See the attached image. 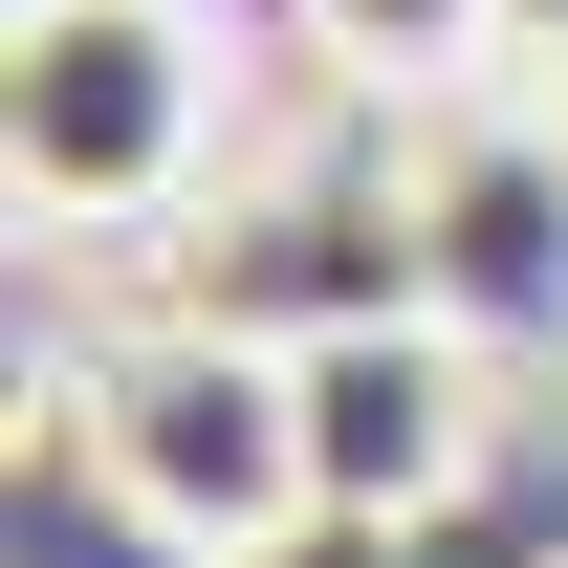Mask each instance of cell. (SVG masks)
Segmentation results:
<instances>
[{"label":"cell","instance_id":"obj_1","mask_svg":"<svg viewBox=\"0 0 568 568\" xmlns=\"http://www.w3.org/2000/svg\"><path fill=\"white\" fill-rule=\"evenodd\" d=\"M219 44L197 0H22L0 22V153H22V219L67 241H132V219L197 197L219 153Z\"/></svg>","mask_w":568,"mask_h":568},{"label":"cell","instance_id":"obj_2","mask_svg":"<svg viewBox=\"0 0 568 568\" xmlns=\"http://www.w3.org/2000/svg\"><path fill=\"white\" fill-rule=\"evenodd\" d=\"M67 437L175 547H284V525H306V372H284V328L175 306V328H132V351L67 372Z\"/></svg>","mask_w":568,"mask_h":568},{"label":"cell","instance_id":"obj_3","mask_svg":"<svg viewBox=\"0 0 568 568\" xmlns=\"http://www.w3.org/2000/svg\"><path fill=\"white\" fill-rule=\"evenodd\" d=\"M284 372H306V525H437V503L481 481V437H503V394H481V328L459 306H416V284H351L328 328H284Z\"/></svg>","mask_w":568,"mask_h":568},{"label":"cell","instance_id":"obj_4","mask_svg":"<svg viewBox=\"0 0 568 568\" xmlns=\"http://www.w3.org/2000/svg\"><path fill=\"white\" fill-rule=\"evenodd\" d=\"M394 284L459 306L481 351H568V110H416Z\"/></svg>","mask_w":568,"mask_h":568},{"label":"cell","instance_id":"obj_5","mask_svg":"<svg viewBox=\"0 0 568 568\" xmlns=\"http://www.w3.org/2000/svg\"><path fill=\"white\" fill-rule=\"evenodd\" d=\"M306 44L351 88H394V110H459V88L503 67V0H306Z\"/></svg>","mask_w":568,"mask_h":568},{"label":"cell","instance_id":"obj_6","mask_svg":"<svg viewBox=\"0 0 568 568\" xmlns=\"http://www.w3.org/2000/svg\"><path fill=\"white\" fill-rule=\"evenodd\" d=\"M503 44H547V67H568V0H503Z\"/></svg>","mask_w":568,"mask_h":568},{"label":"cell","instance_id":"obj_7","mask_svg":"<svg viewBox=\"0 0 568 568\" xmlns=\"http://www.w3.org/2000/svg\"><path fill=\"white\" fill-rule=\"evenodd\" d=\"M547 110H568V88H547Z\"/></svg>","mask_w":568,"mask_h":568}]
</instances>
